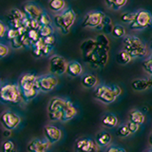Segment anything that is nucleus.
I'll return each instance as SVG.
<instances>
[{
	"mask_svg": "<svg viewBox=\"0 0 152 152\" xmlns=\"http://www.w3.org/2000/svg\"><path fill=\"white\" fill-rule=\"evenodd\" d=\"M110 88H111V89L113 90V92L115 93V95H116L117 97L122 93V89H121L120 87H119V86H117V85H111Z\"/></svg>",
	"mask_w": 152,
	"mask_h": 152,
	"instance_id": "de8ad7c7",
	"label": "nucleus"
},
{
	"mask_svg": "<svg viewBox=\"0 0 152 152\" xmlns=\"http://www.w3.org/2000/svg\"><path fill=\"white\" fill-rule=\"evenodd\" d=\"M127 3L126 0H106V4L107 6L114 10V11H118L124 6H126V4Z\"/></svg>",
	"mask_w": 152,
	"mask_h": 152,
	"instance_id": "bb28decb",
	"label": "nucleus"
},
{
	"mask_svg": "<svg viewBox=\"0 0 152 152\" xmlns=\"http://www.w3.org/2000/svg\"><path fill=\"white\" fill-rule=\"evenodd\" d=\"M10 52V49L7 45L3 44V43H0V59L6 57Z\"/></svg>",
	"mask_w": 152,
	"mask_h": 152,
	"instance_id": "58836bf2",
	"label": "nucleus"
},
{
	"mask_svg": "<svg viewBox=\"0 0 152 152\" xmlns=\"http://www.w3.org/2000/svg\"><path fill=\"white\" fill-rule=\"evenodd\" d=\"M66 7V2L64 0H51L49 2V8L53 12H62Z\"/></svg>",
	"mask_w": 152,
	"mask_h": 152,
	"instance_id": "393cba45",
	"label": "nucleus"
},
{
	"mask_svg": "<svg viewBox=\"0 0 152 152\" xmlns=\"http://www.w3.org/2000/svg\"><path fill=\"white\" fill-rule=\"evenodd\" d=\"M41 26H51V18L49 16V14L47 12H43L40 18L38 19Z\"/></svg>",
	"mask_w": 152,
	"mask_h": 152,
	"instance_id": "c9c22d12",
	"label": "nucleus"
},
{
	"mask_svg": "<svg viewBox=\"0 0 152 152\" xmlns=\"http://www.w3.org/2000/svg\"><path fill=\"white\" fill-rule=\"evenodd\" d=\"M93 96L95 99H97L104 104L113 103L117 98L115 93L111 89L110 86H106V85H101L95 88Z\"/></svg>",
	"mask_w": 152,
	"mask_h": 152,
	"instance_id": "423d86ee",
	"label": "nucleus"
},
{
	"mask_svg": "<svg viewBox=\"0 0 152 152\" xmlns=\"http://www.w3.org/2000/svg\"><path fill=\"white\" fill-rule=\"evenodd\" d=\"M126 126L128 127V130H129L130 134L131 133H136L138 130L140 129V125H138V124H135V123H132V122H128L126 124Z\"/></svg>",
	"mask_w": 152,
	"mask_h": 152,
	"instance_id": "a19ab883",
	"label": "nucleus"
},
{
	"mask_svg": "<svg viewBox=\"0 0 152 152\" xmlns=\"http://www.w3.org/2000/svg\"><path fill=\"white\" fill-rule=\"evenodd\" d=\"M7 26L2 20H0V38H3L7 34Z\"/></svg>",
	"mask_w": 152,
	"mask_h": 152,
	"instance_id": "c03bdc74",
	"label": "nucleus"
},
{
	"mask_svg": "<svg viewBox=\"0 0 152 152\" xmlns=\"http://www.w3.org/2000/svg\"><path fill=\"white\" fill-rule=\"evenodd\" d=\"M0 101L9 104H15L23 101L19 86L12 83L2 85L0 89Z\"/></svg>",
	"mask_w": 152,
	"mask_h": 152,
	"instance_id": "f03ea898",
	"label": "nucleus"
},
{
	"mask_svg": "<svg viewBox=\"0 0 152 152\" xmlns=\"http://www.w3.org/2000/svg\"><path fill=\"white\" fill-rule=\"evenodd\" d=\"M106 152H126V150L125 148H123V147H119V146H109Z\"/></svg>",
	"mask_w": 152,
	"mask_h": 152,
	"instance_id": "49530a36",
	"label": "nucleus"
},
{
	"mask_svg": "<svg viewBox=\"0 0 152 152\" xmlns=\"http://www.w3.org/2000/svg\"><path fill=\"white\" fill-rule=\"evenodd\" d=\"M114 25L113 24H110V25H107V26H99L97 28H101V31H103L106 33H112Z\"/></svg>",
	"mask_w": 152,
	"mask_h": 152,
	"instance_id": "a18cd8bd",
	"label": "nucleus"
},
{
	"mask_svg": "<svg viewBox=\"0 0 152 152\" xmlns=\"http://www.w3.org/2000/svg\"><path fill=\"white\" fill-rule=\"evenodd\" d=\"M12 134V130H7V129H5L4 132H3V135L4 137H10Z\"/></svg>",
	"mask_w": 152,
	"mask_h": 152,
	"instance_id": "8fccbe9b",
	"label": "nucleus"
},
{
	"mask_svg": "<svg viewBox=\"0 0 152 152\" xmlns=\"http://www.w3.org/2000/svg\"><path fill=\"white\" fill-rule=\"evenodd\" d=\"M131 56L124 50L119 51L118 54L116 55V62L120 65H126L131 61Z\"/></svg>",
	"mask_w": 152,
	"mask_h": 152,
	"instance_id": "a878e982",
	"label": "nucleus"
},
{
	"mask_svg": "<svg viewBox=\"0 0 152 152\" xmlns=\"http://www.w3.org/2000/svg\"><path fill=\"white\" fill-rule=\"evenodd\" d=\"M52 50V47H49V46H44L43 47V49L41 50L42 51V56H47V55H49V53Z\"/></svg>",
	"mask_w": 152,
	"mask_h": 152,
	"instance_id": "09e8293b",
	"label": "nucleus"
},
{
	"mask_svg": "<svg viewBox=\"0 0 152 152\" xmlns=\"http://www.w3.org/2000/svg\"><path fill=\"white\" fill-rule=\"evenodd\" d=\"M96 41H97V43L99 45H101L103 47H106V48H109V40H108V38H107V36L104 34L97 35Z\"/></svg>",
	"mask_w": 152,
	"mask_h": 152,
	"instance_id": "4c0bfd02",
	"label": "nucleus"
},
{
	"mask_svg": "<svg viewBox=\"0 0 152 152\" xmlns=\"http://www.w3.org/2000/svg\"><path fill=\"white\" fill-rule=\"evenodd\" d=\"M80 49H81V51H82V55H83L84 61L87 60L97 49V41H96V39H87V40H85L82 44H81Z\"/></svg>",
	"mask_w": 152,
	"mask_h": 152,
	"instance_id": "dca6fc26",
	"label": "nucleus"
},
{
	"mask_svg": "<svg viewBox=\"0 0 152 152\" xmlns=\"http://www.w3.org/2000/svg\"><path fill=\"white\" fill-rule=\"evenodd\" d=\"M1 86H2L1 85V79H0V89H1Z\"/></svg>",
	"mask_w": 152,
	"mask_h": 152,
	"instance_id": "603ef678",
	"label": "nucleus"
},
{
	"mask_svg": "<svg viewBox=\"0 0 152 152\" xmlns=\"http://www.w3.org/2000/svg\"><path fill=\"white\" fill-rule=\"evenodd\" d=\"M126 34V28L121 25H115L112 31V35L116 38L124 37Z\"/></svg>",
	"mask_w": 152,
	"mask_h": 152,
	"instance_id": "473e14b6",
	"label": "nucleus"
},
{
	"mask_svg": "<svg viewBox=\"0 0 152 152\" xmlns=\"http://www.w3.org/2000/svg\"><path fill=\"white\" fill-rule=\"evenodd\" d=\"M38 76H36L34 73H25L23 74L20 79H19L18 86L21 89V92L28 91L36 88V82H37ZM38 89V88H37Z\"/></svg>",
	"mask_w": 152,
	"mask_h": 152,
	"instance_id": "f8f14e48",
	"label": "nucleus"
},
{
	"mask_svg": "<svg viewBox=\"0 0 152 152\" xmlns=\"http://www.w3.org/2000/svg\"><path fill=\"white\" fill-rule=\"evenodd\" d=\"M44 135L46 140L50 145H53L60 141L62 138V131L55 126L48 125L44 127Z\"/></svg>",
	"mask_w": 152,
	"mask_h": 152,
	"instance_id": "4468645a",
	"label": "nucleus"
},
{
	"mask_svg": "<svg viewBox=\"0 0 152 152\" xmlns=\"http://www.w3.org/2000/svg\"><path fill=\"white\" fill-rule=\"evenodd\" d=\"M130 134L129 130H128V127L126 125H122L121 126H119L116 130V135L118 137H121V138H124V137H126Z\"/></svg>",
	"mask_w": 152,
	"mask_h": 152,
	"instance_id": "f704fd0d",
	"label": "nucleus"
},
{
	"mask_svg": "<svg viewBox=\"0 0 152 152\" xmlns=\"http://www.w3.org/2000/svg\"><path fill=\"white\" fill-rule=\"evenodd\" d=\"M23 12L24 14L30 18L31 20H38L42 15L44 11L40 8L39 5H37L34 2H28L24 4L23 6Z\"/></svg>",
	"mask_w": 152,
	"mask_h": 152,
	"instance_id": "ddd939ff",
	"label": "nucleus"
},
{
	"mask_svg": "<svg viewBox=\"0 0 152 152\" xmlns=\"http://www.w3.org/2000/svg\"><path fill=\"white\" fill-rule=\"evenodd\" d=\"M152 23V14L148 11L141 10L136 12L135 20L130 24L129 28L131 30H144L148 28Z\"/></svg>",
	"mask_w": 152,
	"mask_h": 152,
	"instance_id": "39448f33",
	"label": "nucleus"
},
{
	"mask_svg": "<svg viewBox=\"0 0 152 152\" xmlns=\"http://www.w3.org/2000/svg\"><path fill=\"white\" fill-rule=\"evenodd\" d=\"M151 50H152V42H151Z\"/></svg>",
	"mask_w": 152,
	"mask_h": 152,
	"instance_id": "5fc2aeb1",
	"label": "nucleus"
},
{
	"mask_svg": "<svg viewBox=\"0 0 152 152\" xmlns=\"http://www.w3.org/2000/svg\"><path fill=\"white\" fill-rule=\"evenodd\" d=\"M135 17H136V12H127L123 13L121 15V20L124 23H126V24H132L133 21L135 20Z\"/></svg>",
	"mask_w": 152,
	"mask_h": 152,
	"instance_id": "2f4dec72",
	"label": "nucleus"
},
{
	"mask_svg": "<svg viewBox=\"0 0 152 152\" xmlns=\"http://www.w3.org/2000/svg\"><path fill=\"white\" fill-rule=\"evenodd\" d=\"M145 152H152V149H150V150H148V151H145Z\"/></svg>",
	"mask_w": 152,
	"mask_h": 152,
	"instance_id": "864d4df0",
	"label": "nucleus"
},
{
	"mask_svg": "<svg viewBox=\"0 0 152 152\" xmlns=\"http://www.w3.org/2000/svg\"><path fill=\"white\" fill-rule=\"evenodd\" d=\"M57 84H58V79L53 74H46L42 76H38L36 88L39 91L43 92H50L53 89Z\"/></svg>",
	"mask_w": 152,
	"mask_h": 152,
	"instance_id": "6e6552de",
	"label": "nucleus"
},
{
	"mask_svg": "<svg viewBox=\"0 0 152 152\" xmlns=\"http://www.w3.org/2000/svg\"><path fill=\"white\" fill-rule=\"evenodd\" d=\"M27 37H28V39L31 41L32 45L34 44V43H36L37 41H39V39L41 38L38 31H35V30H28L27 31Z\"/></svg>",
	"mask_w": 152,
	"mask_h": 152,
	"instance_id": "7c9ffc66",
	"label": "nucleus"
},
{
	"mask_svg": "<svg viewBox=\"0 0 152 152\" xmlns=\"http://www.w3.org/2000/svg\"><path fill=\"white\" fill-rule=\"evenodd\" d=\"M112 137L110 135V133H108L107 131H100L98 134L96 135L95 138V142L98 145L99 147H104L107 146L111 142Z\"/></svg>",
	"mask_w": 152,
	"mask_h": 152,
	"instance_id": "aec40b11",
	"label": "nucleus"
},
{
	"mask_svg": "<svg viewBox=\"0 0 152 152\" xmlns=\"http://www.w3.org/2000/svg\"><path fill=\"white\" fill-rule=\"evenodd\" d=\"M75 152H98L99 146L91 139L88 138H80L75 142L74 145Z\"/></svg>",
	"mask_w": 152,
	"mask_h": 152,
	"instance_id": "9d476101",
	"label": "nucleus"
},
{
	"mask_svg": "<svg viewBox=\"0 0 152 152\" xmlns=\"http://www.w3.org/2000/svg\"><path fill=\"white\" fill-rule=\"evenodd\" d=\"M124 50H126L131 58H142L147 53V48L139 37L128 35L124 38Z\"/></svg>",
	"mask_w": 152,
	"mask_h": 152,
	"instance_id": "f257e3e1",
	"label": "nucleus"
},
{
	"mask_svg": "<svg viewBox=\"0 0 152 152\" xmlns=\"http://www.w3.org/2000/svg\"><path fill=\"white\" fill-rule=\"evenodd\" d=\"M104 16H106V14L103 12H99V11L91 12L86 15L82 26L89 27V28H98L102 24Z\"/></svg>",
	"mask_w": 152,
	"mask_h": 152,
	"instance_id": "9b49d317",
	"label": "nucleus"
},
{
	"mask_svg": "<svg viewBox=\"0 0 152 152\" xmlns=\"http://www.w3.org/2000/svg\"><path fill=\"white\" fill-rule=\"evenodd\" d=\"M101 124L106 127L113 128L118 125V118L112 113H107L102 117Z\"/></svg>",
	"mask_w": 152,
	"mask_h": 152,
	"instance_id": "4be33fe9",
	"label": "nucleus"
},
{
	"mask_svg": "<svg viewBox=\"0 0 152 152\" xmlns=\"http://www.w3.org/2000/svg\"><path fill=\"white\" fill-rule=\"evenodd\" d=\"M76 114H77V108H76L73 104L69 100H66V106L64 107V115L62 122H68L71 119H73Z\"/></svg>",
	"mask_w": 152,
	"mask_h": 152,
	"instance_id": "f3484780",
	"label": "nucleus"
},
{
	"mask_svg": "<svg viewBox=\"0 0 152 152\" xmlns=\"http://www.w3.org/2000/svg\"><path fill=\"white\" fill-rule=\"evenodd\" d=\"M11 45L13 49H21V48H23V44L21 40L19 39V37H16V38H14L13 40H12Z\"/></svg>",
	"mask_w": 152,
	"mask_h": 152,
	"instance_id": "37998d69",
	"label": "nucleus"
},
{
	"mask_svg": "<svg viewBox=\"0 0 152 152\" xmlns=\"http://www.w3.org/2000/svg\"><path fill=\"white\" fill-rule=\"evenodd\" d=\"M7 38L10 40V41H12V40H13L14 38H16V37H18V31H17V30H14V28H10L9 30L7 31Z\"/></svg>",
	"mask_w": 152,
	"mask_h": 152,
	"instance_id": "ea45409f",
	"label": "nucleus"
},
{
	"mask_svg": "<svg viewBox=\"0 0 152 152\" xmlns=\"http://www.w3.org/2000/svg\"><path fill=\"white\" fill-rule=\"evenodd\" d=\"M38 32L41 38H46L48 36L53 35V28L51 26H41Z\"/></svg>",
	"mask_w": 152,
	"mask_h": 152,
	"instance_id": "c756f323",
	"label": "nucleus"
},
{
	"mask_svg": "<svg viewBox=\"0 0 152 152\" xmlns=\"http://www.w3.org/2000/svg\"><path fill=\"white\" fill-rule=\"evenodd\" d=\"M0 122L3 127L7 130H12L21 123V118L17 113L12 110H5L0 116Z\"/></svg>",
	"mask_w": 152,
	"mask_h": 152,
	"instance_id": "0eeeda50",
	"label": "nucleus"
},
{
	"mask_svg": "<svg viewBox=\"0 0 152 152\" xmlns=\"http://www.w3.org/2000/svg\"><path fill=\"white\" fill-rule=\"evenodd\" d=\"M38 92H39V90H38L37 88H33L31 90H28V91H23L22 92L23 101H25V102L31 101L32 99H34L37 96Z\"/></svg>",
	"mask_w": 152,
	"mask_h": 152,
	"instance_id": "cd10ccee",
	"label": "nucleus"
},
{
	"mask_svg": "<svg viewBox=\"0 0 152 152\" xmlns=\"http://www.w3.org/2000/svg\"><path fill=\"white\" fill-rule=\"evenodd\" d=\"M49 118L50 121H61L63 119V115H64V110H57V111H53V112H49Z\"/></svg>",
	"mask_w": 152,
	"mask_h": 152,
	"instance_id": "72a5a7b5",
	"label": "nucleus"
},
{
	"mask_svg": "<svg viewBox=\"0 0 152 152\" xmlns=\"http://www.w3.org/2000/svg\"><path fill=\"white\" fill-rule=\"evenodd\" d=\"M149 144H150V145H152V134H151V135L149 136Z\"/></svg>",
	"mask_w": 152,
	"mask_h": 152,
	"instance_id": "3c124183",
	"label": "nucleus"
},
{
	"mask_svg": "<svg viewBox=\"0 0 152 152\" xmlns=\"http://www.w3.org/2000/svg\"><path fill=\"white\" fill-rule=\"evenodd\" d=\"M131 87L136 91H144L152 87V79H136L131 83Z\"/></svg>",
	"mask_w": 152,
	"mask_h": 152,
	"instance_id": "6ab92c4d",
	"label": "nucleus"
},
{
	"mask_svg": "<svg viewBox=\"0 0 152 152\" xmlns=\"http://www.w3.org/2000/svg\"><path fill=\"white\" fill-rule=\"evenodd\" d=\"M50 145L47 140L33 139L28 144L27 149L28 152H47Z\"/></svg>",
	"mask_w": 152,
	"mask_h": 152,
	"instance_id": "2eb2a0df",
	"label": "nucleus"
},
{
	"mask_svg": "<svg viewBox=\"0 0 152 152\" xmlns=\"http://www.w3.org/2000/svg\"><path fill=\"white\" fill-rule=\"evenodd\" d=\"M75 19H76V14L74 11L72 9L69 8L65 10L62 13H58L54 15L53 21L55 26L58 28H60L61 31L64 34H66V33H69L70 28L74 24Z\"/></svg>",
	"mask_w": 152,
	"mask_h": 152,
	"instance_id": "7ed1b4c3",
	"label": "nucleus"
},
{
	"mask_svg": "<svg viewBox=\"0 0 152 152\" xmlns=\"http://www.w3.org/2000/svg\"><path fill=\"white\" fill-rule=\"evenodd\" d=\"M109 48L103 47L97 43V49L85 62L88 63L94 69H103L108 61Z\"/></svg>",
	"mask_w": 152,
	"mask_h": 152,
	"instance_id": "20e7f679",
	"label": "nucleus"
},
{
	"mask_svg": "<svg viewBox=\"0 0 152 152\" xmlns=\"http://www.w3.org/2000/svg\"><path fill=\"white\" fill-rule=\"evenodd\" d=\"M66 99H63V98H60V97L52 98L49 103L48 113L57 111V110H64V107L66 106Z\"/></svg>",
	"mask_w": 152,
	"mask_h": 152,
	"instance_id": "a211bd4d",
	"label": "nucleus"
},
{
	"mask_svg": "<svg viewBox=\"0 0 152 152\" xmlns=\"http://www.w3.org/2000/svg\"><path fill=\"white\" fill-rule=\"evenodd\" d=\"M68 62L61 55H53L50 58V71L53 75H62L66 72Z\"/></svg>",
	"mask_w": 152,
	"mask_h": 152,
	"instance_id": "1a4fd4ad",
	"label": "nucleus"
},
{
	"mask_svg": "<svg viewBox=\"0 0 152 152\" xmlns=\"http://www.w3.org/2000/svg\"><path fill=\"white\" fill-rule=\"evenodd\" d=\"M83 72V66L79 62L77 61H71L68 64V68H66V73L69 76L76 77V76L81 75Z\"/></svg>",
	"mask_w": 152,
	"mask_h": 152,
	"instance_id": "412c9836",
	"label": "nucleus"
},
{
	"mask_svg": "<svg viewBox=\"0 0 152 152\" xmlns=\"http://www.w3.org/2000/svg\"><path fill=\"white\" fill-rule=\"evenodd\" d=\"M81 83H82V86L84 88H94L95 86L97 85L98 78L93 74H87L82 78V80H81Z\"/></svg>",
	"mask_w": 152,
	"mask_h": 152,
	"instance_id": "5701e85b",
	"label": "nucleus"
},
{
	"mask_svg": "<svg viewBox=\"0 0 152 152\" xmlns=\"http://www.w3.org/2000/svg\"><path fill=\"white\" fill-rule=\"evenodd\" d=\"M145 114L142 112H141L140 110L135 109V110H132L129 113V122L138 124V125L141 126L145 123Z\"/></svg>",
	"mask_w": 152,
	"mask_h": 152,
	"instance_id": "b1692460",
	"label": "nucleus"
},
{
	"mask_svg": "<svg viewBox=\"0 0 152 152\" xmlns=\"http://www.w3.org/2000/svg\"><path fill=\"white\" fill-rule=\"evenodd\" d=\"M142 68H144L145 71L152 75V55H150L145 61L142 62Z\"/></svg>",
	"mask_w": 152,
	"mask_h": 152,
	"instance_id": "e433bc0d",
	"label": "nucleus"
},
{
	"mask_svg": "<svg viewBox=\"0 0 152 152\" xmlns=\"http://www.w3.org/2000/svg\"><path fill=\"white\" fill-rule=\"evenodd\" d=\"M1 152H16V145L12 140L5 141L1 146Z\"/></svg>",
	"mask_w": 152,
	"mask_h": 152,
	"instance_id": "c85d7f7f",
	"label": "nucleus"
},
{
	"mask_svg": "<svg viewBox=\"0 0 152 152\" xmlns=\"http://www.w3.org/2000/svg\"><path fill=\"white\" fill-rule=\"evenodd\" d=\"M43 41H44L45 45L46 46H49V47H53V45L55 44V37L54 35H50V36H48L46 38H42Z\"/></svg>",
	"mask_w": 152,
	"mask_h": 152,
	"instance_id": "79ce46f5",
	"label": "nucleus"
}]
</instances>
